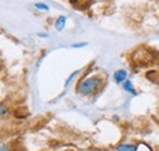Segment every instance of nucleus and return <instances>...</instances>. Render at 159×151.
I'll use <instances>...</instances> for the list:
<instances>
[{"instance_id": "obj_1", "label": "nucleus", "mask_w": 159, "mask_h": 151, "mask_svg": "<svg viewBox=\"0 0 159 151\" xmlns=\"http://www.w3.org/2000/svg\"><path fill=\"white\" fill-rule=\"evenodd\" d=\"M100 83V79L98 77H91L83 82H81L77 87V93L80 95H88L93 93L97 88V85Z\"/></svg>"}, {"instance_id": "obj_2", "label": "nucleus", "mask_w": 159, "mask_h": 151, "mask_svg": "<svg viewBox=\"0 0 159 151\" xmlns=\"http://www.w3.org/2000/svg\"><path fill=\"white\" fill-rule=\"evenodd\" d=\"M126 77H127L126 71H124V70H119V71H116V72L114 73V79H115L116 83H122V82H125Z\"/></svg>"}, {"instance_id": "obj_3", "label": "nucleus", "mask_w": 159, "mask_h": 151, "mask_svg": "<svg viewBox=\"0 0 159 151\" xmlns=\"http://www.w3.org/2000/svg\"><path fill=\"white\" fill-rule=\"evenodd\" d=\"M137 148L135 145H130V144H121L116 148V151H136Z\"/></svg>"}, {"instance_id": "obj_4", "label": "nucleus", "mask_w": 159, "mask_h": 151, "mask_svg": "<svg viewBox=\"0 0 159 151\" xmlns=\"http://www.w3.org/2000/svg\"><path fill=\"white\" fill-rule=\"evenodd\" d=\"M124 90H126V92H129V93H131V94L136 95V90H135V88L132 87V83L130 82V80H126V82H124Z\"/></svg>"}, {"instance_id": "obj_5", "label": "nucleus", "mask_w": 159, "mask_h": 151, "mask_svg": "<svg viewBox=\"0 0 159 151\" xmlns=\"http://www.w3.org/2000/svg\"><path fill=\"white\" fill-rule=\"evenodd\" d=\"M65 22H66V19H65L64 16H60L59 19H57V22H55V27H57V29H58V31H61V29L64 28Z\"/></svg>"}, {"instance_id": "obj_6", "label": "nucleus", "mask_w": 159, "mask_h": 151, "mask_svg": "<svg viewBox=\"0 0 159 151\" xmlns=\"http://www.w3.org/2000/svg\"><path fill=\"white\" fill-rule=\"evenodd\" d=\"M36 7H37V9H39V10H48V6H47L45 4H42V2L36 4Z\"/></svg>"}, {"instance_id": "obj_7", "label": "nucleus", "mask_w": 159, "mask_h": 151, "mask_svg": "<svg viewBox=\"0 0 159 151\" xmlns=\"http://www.w3.org/2000/svg\"><path fill=\"white\" fill-rule=\"evenodd\" d=\"M77 73H79V71H76V72H74L72 75H71V76H70V77H69V79H67V80H66V83H65V87H67V85L70 84V82H71V79H72V78H74L75 76L77 75Z\"/></svg>"}, {"instance_id": "obj_8", "label": "nucleus", "mask_w": 159, "mask_h": 151, "mask_svg": "<svg viewBox=\"0 0 159 151\" xmlns=\"http://www.w3.org/2000/svg\"><path fill=\"white\" fill-rule=\"evenodd\" d=\"M6 113V111H5V106H4V104H1V116H4Z\"/></svg>"}, {"instance_id": "obj_9", "label": "nucleus", "mask_w": 159, "mask_h": 151, "mask_svg": "<svg viewBox=\"0 0 159 151\" xmlns=\"http://www.w3.org/2000/svg\"><path fill=\"white\" fill-rule=\"evenodd\" d=\"M9 149H7V146L5 145V144H1V151H7Z\"/></svg>"}, {"instance_id": "obj_10", "label": "nucleus", "mask_w": 159, "mask_h": 151, "mask_svg": "<svg viewBox=\"0 0 159 151\" xmlns=\"http://www.w3.org/2000/svg\"><path fill=\"white\" fill-rule=\"evenodd\" d=\"M83 45H86V44H83V43H81V44H74V46H76V48H79V46H83Z\"/></svg>"}, {"instance_id": "obj_11", "label": "nucleus", "mask_w": 159, "mask_h": 151, "mask_svg": "<svg viewBox=\"0 0 159 151\" xmlns=\"http://www.w3.org/2000/svg\"><path fill=\"white\" fill-rule=\"evenodd\" d=\"M77 1H79V0H70V2H71V4H76Z\"/></svg>"}]
</instances>
